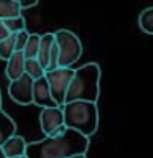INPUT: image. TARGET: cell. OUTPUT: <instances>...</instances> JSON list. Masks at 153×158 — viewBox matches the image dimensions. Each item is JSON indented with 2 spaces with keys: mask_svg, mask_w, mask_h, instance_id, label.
I'll use <instances>...</instances> for the list:
<instances>
[{
  "mask_svg": "<svg viewBox=\"0 0 153 158\" xmlns=\"http://www.w3.org/2000/svg\"><path fill=\"white\" fill-rule=\"evenodd\" d=\"M89 137L68 128L63 135L44 137L39 142L28 143V158H71L74 155H86Z\"/></svg>",
  "mask_w": 153,
  "mask_h": 158,
  "instance_id": "1",
  "label": "cell"
},
{
  "mask_svg": "<svg viewBox=\"0 0 153 158\" xmlns=\"http://www.w3.org/2000/svg\"><path fill=\"white\" fill-rule=\"evenodd\" d=\"M99 84H101V66L97 63H87L81 68H76L66 96V104L76 101L97 104L99 91H101Z\"/></svg>",
  "mask_w": 153,
  "mask_h": 158,
  "instance_id": "2",
  "label": "cell"
},
{
  "mask_svg": "<svg viewBox=\"0 0 153 158\" xmlns=\"http://www.w3.org/2000/svg\"><path fill=\"white\" fill-rule=\"evenodd\" d=\"M64 123L68 128L76 130L86 137H91L97 132L99 127V110L96 102L76 101L63 106Z\"/></svg>",
  "mask_w": 153,
  "mask_h": 158,
  "instance_id": "3",
  "label": "cell"
},
{
  "mask_svg": "<svg viewBox=\"0 0 153 158\" xmlns=\"http://www.w3.org/2000/svg\"><path fill=\"white\" fill-rule=\"evenodd\" d=\"M54 38L59 48V68H72L82 56V43L79 36L69 30H58Z\"/></svg>",
  "mask_w": 153,
  "mask_h": 158,
  "instance_id": "4",
  "label": "cell"
},
{
  "mask_svg": "<svg viewBox=\"0 0 153 158\" xmlns=\"http://www.w3.org/2000/svg\"><path fill=\"white\" fill-rule=\"evenodd\" d=\"M76 69L74 68H58L54 71H48L44 76L48 79L49 89H51L53 99L56 101L59 107H63L66 104V96L71 86V81L74 77Z\"/></svg>",
  "mask_w": 153,
  "mask_h": 158,
  "instance_id": "5",
  "label": "cell"
},
{
  "mask_svg": "<svg viewBox=\"0 0 153 158\" xmlns=\"http://www.w3.org/2000/svg\"><path fill=\"white\" fill-rule=\"evenodd\" d=\"M39 127L44 137H58L68 130L63 107H46L39 112Z\"/></svg>",
  "mask_w": 153,
  "mask_h": 158,
  "instance_id": "6",
  "label": "cell"
},
{
  "mask_svg": "<svg viewBox=\"0 0 153 158\" xmlns=\"http://www.w3.org/2000/svg\"><path fill=\"white\" fill-rule=\"evenodd\" d=\"M33 86L35 79H31L28 74H23L22 77L8 82V96L20 106H30L33 104Z\"/></svg>",
  "mask_w": 153,
  "mask_h": 158,
  "instance_id": "7",
  "label": "cell"
},
{
  "mask_svg": "<svg viewBox=\"0 0 153 158\" xmlns=\"http://www.w3.org/2000/svg\"><path fill=\"white\" fill-rule=\"evenodd\" d=\"M33 104L38 106V107H41V109L59 107L56 104V101L53 99V94H51V89H49L46 76L39 77V79L35 81V86H33Z\"/></svg>",
  "mask_w": 153,
  "mask_h": 158,
  "instance_id": "8",
  "label": "cell"
},
{
  "mask_svg": "<svg viewBox=\"0 0 153 158\" xmlns=\"http://www.w3.org/2000/svg\"><path fill=\"white\" fill-rule=\"evenodd\" d=\"M25 64H27V58H25L23 51H17L7 61V66H5V76H7L8 81H15V79L23 76Z\"/></svg>",
  "mask_w": 153,
  "mask_h": 158,
  "instance_id": "9",
  "label": "cell"
},
{
  "mask_svg": "<svg viewBox=\"0 0 153 158\" xmlns=\"http://www.w3.org/2000/svg\"><path fill=\"white\" fill-rule=\"evenodd\" d=\"M0 148H2L5 158H20V156H25V155H27L28 143L25 142L23 137L13 135L10 140L5 142Z\"/></svg>",
  "mask_w": 153,
  "mask_h": 158,
  "instance_id": "10",
  "label": "cell"
},
{
  "mask_svg": "<svg viewBox=\"0 0 153 158\" xmlns=\"http://www.w3.org/2000/svg\"><path fill=\"white\" fill-rule=\"evenodd\" d=\"M56 43L54 33H44L41 35V43H39V53H38V61L43 64L44 69H48L49 64V56H51L53 46Z\"/></svg>",
  "mask_w": 153,
  "mask_h": 158,
  "instance_id": "11",
  "label": "cell"
},
{
  "mask_svg": "<svg viewBox=\"0 0 153 158\" xmlns=\"http://www.w3.org/2000/svg\"><path fill=\"white\" fill-rule=\"evenodd\" d=\"M15 132H17V123H15V120L5 110L0 109V147L7 140H10L13 135H17Z\"/></svg>",
  "mask_w": 153,
  "mask_h": 158,
  "instance_id": "12",
  "label": "cell"
},
{
  "mask_svg": "<svg viewBox=\"0 0 153 158\" xmlns=\"http://www.w3.org/2000/svg\"><path fill=\"white\" fill-rule=\"evenodd\" d=\"M22 17V7L15 0H0V20Z\"/></svg>",
  "mask_w": 153,
  "mask_h": 158,
  "instance_id": "13",
  "label": "cell"
},
{
  "mask_svg": "<svg viewBox=\"0 0 153 158\" xmlns=\"http://www.w3.org/2000/svg\"><path fill=\"white\" fill-rule=\"evenodd\" d=\"M15 53H17V36H15V35H10L8 38H5L3 41L0 43V59L7 63Z\"/></svg>",
  "mask_w": 153,
  "mask_h": 158,
  "instance_id": "14",
  "label": "cell"
},
{
  "mask_svg": "<svg viewBox=\"0 0 153 158\" xmlns=\"http://www.w3.org/2000/svg\"><path fill=\"white\" fill-rule=\"evenodd\" d=\"M39 43H41V35L38 33H31L28 38V43L23 49V54L27 59H38V53H39Z\"/></svg>",
  "mask_w": 153,
  "mask_h": 158,
  "instance_id": "15",
  "label": "cell"
},
{
  "mask_svg": "<svg viewBox=\"0 0 153 158\" xmlns=\"http://www.w3.org/2000/svg\"><path fill=\"white\" fill-rule=\"evenodd\" d=\"M138 27L143 33L153 35V7L142 10V13L138 15Z\"/></svg>",
  "mask_w": 153,
  "mask_h": 158,
  "instance_id": "16",
  "label": "cell"
},
{
  "mask_svg": "<svg viewBox=\"0 0 153 158\" xmlns=\"http://www.w3.org/2000/svg\"><path fill=\"white\" fill-rule=\"evenodd\" d=\"M25 74H28L31 79H39L44 77L46 74V69L43 68V64L38 61V59H27V64H25Z\"/></svg>",
  "mask_w": 153,
  "mask_h": 158,
  "instance_id": "17",
  "label": "cell"
},
{
  "mask_svg": "<svg viewBox=\"0 0 153 158\" xmlns=\"http://www.w3.org/2000/svg\"><path fill=\"white\" fill-rule=\"evenodd\" d=\"M5 27L10 31V35H17L23 30H27V22H25L23 15L22 17H17V18H8V20H3Z\"/></svg>",
  "mask_w": 153,
  "mask_h": 158,
  "instance_id": "18",
  "label": "cell"
},
{
  "mask_svg": "<svg viewBox=\"0 0 153 158\" xmlns=\"http://www.w3.org/2000/svg\"><path fill=\"white\" fill-rule=\"evenodd\" d=\"M30 35H31V33H28L27 30H23V31H20V33L15 35V36H17V51H23V49H25V46H27V43H28Z\"/></svg>",
  "mask_w": 153,
  "mask_h": 158,
  "instance_id": "19",
  "label": "cell"
},
{
  "mask_svg": "<svg viewBox=\"0 0 153 158\" xmlns=\"http://www.w3.org/2000/svg\"><path fill=\"white\" fill-rule=\"evenodd\" d=\"M20 7H22V10H25V8H31V7H35V5L38 3V0H15Z\"/></svg>",
  "mask_w": 153,
  "mask_h": 158,
  "instance_id": "20",
  "label": "cell"
},
{
  "mask_svg": "<svg viewBox=\"0 0 153 158\" xmlns=\"http://www.w3.org/2000/svg\"><path fill=\"white\" fill-rule=\"evenodd\" d=\"M8 36H10V31L7 30V27H5L3 20H0V43H2L5 38H8Z\"/></svg>",
  "mask_w": 153,
  "mask_h": 158,
  "instance_id": "21",
  "label": "cell"
},
{
  "mask_svg": "<svg viewBox=\"0 0 153 158\" xmlns=\"http://www.w3.org/2000/svg\"><path fill=\"white\" fill-rule=\"evenodd\" d=\"M71 158H86V155H74V156H71Z\"/></svg>",
  "mask_w": 153,
  "mask_h": 158,
  "instance_id": "22",
  "label": "cell"
},
{
  "mask_svg": "<svg viewBox=\"0 0 153 158\" xmlns=\"http://www.w3.org/2000/svg\"><path fill=\"white\" fill-rule=\"evenodd\" d=\"M0 158H5V155H3V152H2V148H0Z\"/></svg>",
  "mask_w": 153,
  "mask_h": 158,
  "instance_id": "23",
  "label": "cell"
},
{
  "mask_svg": "<svg viewBox=\"0 0 153 158\" xmlns=\"http://www.w3.org/2000/svg\"><path fill=\"white\" fill-rule=\"evenodd\" d=\"M0 106H2V91H0ZM2 109V107H0Z\"/></svg>",
  "mask_w": 153,
  "mask_h": 158,
  "instance_id": "24",
  "label": "cell"
},
{
  "mask_svg": "<svg viewBox=\"0 0 153 158\" xmlns=\"http://www.w3.org/2000/svg\"><path fill=\"white\" fill-rule=\"evenodd\" d=\"M20 158H28V156H27V155H25V156H20Z\"/></svg>",
  "mask_w": 153,
  "mask_h": 158,
  "instance_id": "25",
  "label": "cell"
}]
</instances>
